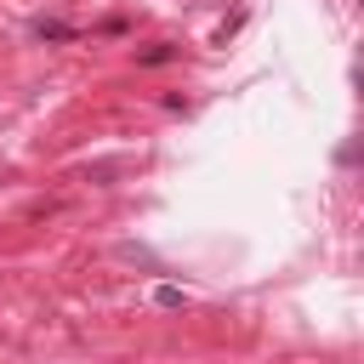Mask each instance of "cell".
<instances>
[{
	"instance_id": "cell-1",
	"label": "cell",
	"mask_w": 364,
	"mask_h": 364,
	"mask_svg": "<svg viewBox=\"0 0 364 364\" xmlns=\"http://www.w3.org/2000/svg\"><path fill=\"white\" fill-rule=\"evenodd\" d=\"M28 34H34V40H51V46L80 40V28H74V23H63V17H34V23H28Z\"/></svg>"
},
{
	"instance_id": "cell-2",
	"label": "cell",
	"mask_w": 364,
	"mask_h": 364,
	"mask_svg": "<svg viewBox=\"0 0 364 364\" xmlns=\"http://www.w3.org/2000/svg\"><path fill=\"white\" fill-rule=\"evenodd\" d=\"M176 57H182V46H171V40H154L148 51H136L142 68H165V63H176Z\"/></svg>"
},
{
	"instance_id": "cell-3",
	"label": "cell",
	"mask_w": 364,
	"mask_h": 364,
	"mask_svg": "<svg viewBox=\"0 0 364 364\" xmlns=\"http://www.w3.org/2000/svg\"><path fill=\"white\" fill-rule=\"evenodd\" d=\"M154 301H159V307H182V290H176V284H159Z\"/></svg>"
}]
</instances>
